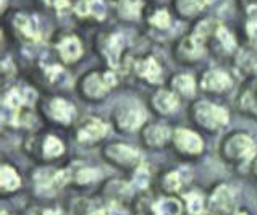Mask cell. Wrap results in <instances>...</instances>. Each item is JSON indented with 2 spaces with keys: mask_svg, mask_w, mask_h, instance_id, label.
Instances as JSON below:
<instances>
[{
  "mask_svg": "<svg viewBox=\"0 0 257 215\" xmlns=\"http://www.w3.org/2000/svg\"><path fill=\"white\" fill-rule=\"evenodd\" d=\"M151 215H185V205L181 197L176 196H160L152 201L149 207Z\"/></svg>",
  "mask_w": 257,
  "mask_h": 215,
  "instance_id": "20",
  "label": "cell"
},
{
  "mask_svg": "<svg viewBox=\"0 0 257 215\" xmlns=\"http://www.w3.org/2000/svg\"><path fill=\"white\" fill-rule=\"evenodd\" d=\"M199 87L204 92H210V94L225 92L231 87V76L223 70L212 68L209 71L202 73L201 81H199Z\"/></svg>",
  "mask_w": 257,
  "mask_h": 215,
  "instance_id": "13",
  "label": "cell"
},
{
  "mask_svg": "<svg viewBox=\"0 0 257 215\" xmlns=\"http://www.w3.org/2000/svg\"><path fill=\"white\" fill-rule=\"evenodd\" d=\"M26 152L36 162L50 164L55 162L65 154V143L55 135H36L26 143Z\"/></svg>",
  "mask_w": 257,
  "mask_h": 215,
  "instance_id": "6",
  "label": "cell"
},
{
  "mask_svg": "<svg viewBox=\"0 0 257 215\" xmlns=\"http://www.w3.org/2000/svg\"><path fill=\"white\" fill-rule=\"evenodd\" d=\"M13 26L17 29V33L21 36V39L29 42L39 41L38 26H36L34 20H31V17H28V15H17V18L13 21Z\"/></svg>",
  "mask_w": 257,
  "mask_h": 215,
  "instance_id": "25",
  "label": "cell"
},
{
  "mask_svg": "<svg viewBox=\"0 0 257 215\" xmlns=\"http://www.w3.org/2000/svg\"><path fill=\"white\" fill-rule=\"evenodd\" d=\"M135 70L136 75L148 84H157L162 79V68H160L159 62L154 57H146L143 60H139Z\"/></svg>",
  "mask_w": 257,
  "mask_h": 215,
  "instance_id": "22",
  "label": "cell"
},
{
  "mask_svg": "<svg viewBox=\"0 0 257 215\" xmlns=\"http://www.w3.org/2000/svg\"><path fill=\"white\" fill-rule=\"evenodd\" d=\"M247 34L251 36L252 39H257V20H251L247 23Z\"/></svg>",
  "mask_w": 257,
  "mask_h": 215,
  "instance_id": "34",
  "label": "cell"
},
{
  "mask_svg": "<svg viewBox=\"0 0 257 215\" xmlns=\"http://www.w3.org/2000/svg\"><path fill=\"white\" fill-rule=\"evenodd\" d=\"M205 4H207V0H176L175 9L181 17L193 18L205 9Z\"/></svg>",
  "mask_w": 257,
  "mask_h": 215,
  "instance_id": "28",
  "label": "cell"
},
{
  "mask_svg": "<svg viewBox=\"0 0 257 215\" xmlns=\"http://www.w3.org/2000/svg\"><path fill=\"white\" fill-rule=\"evenodd\" d=\"M217 39L225 47V50H228V52H231L234 47H236V42H234L233 34L226 28H222V26L217 28Z\"/></svg>",
  "mask_w": 257,
  "mask_h": 215,
  "instance_id": "31",
  "label": "cell"
},
{
  "mask_svg": "<svg viewBox=\"0 0 257 215\" xmlns=\"http://www.w3.org/2000/svg\"><path fill=\"white\" fill-rule=\"evenodd\" d=\"M189 118L204 131L217 133L230 122V114L225 107L207 99H196L189 107Z\"/></svg>",
  "mask_w": 257,
  "mask_h": 215,
  "instance_id": "2",
  "label": "cell"
},
{
  "mask_svg": "<svg viewBox=\"0 0 257 215\" xmlns=\"http://www.w3.org/2000/svg\"><path fill=\"white\" fill-rule=\"evenodd\" d=\"M116 9H118V15L124 20H136L139 17L143 9V4L139 0H120L116 4Z\"/></svg>",
  "mask_w": 257,
  "mask_h": 215,
  "instance_id": "30",
  "label": "cell"
},
{
  "mask_svg": "<svg viewBox=\"0 0 257 215\" xmlns=\"http://www.w3.org/2000/svg\"><path fill=\"white\" fill-rule=\"evenodd\" d=\"M172 146L176 152V155L181 159L193 160L201 157L204 154V139L197 135L196 131L188 128H178L173 130L172 136Z\"/></svg>",
  "mask_w": 257,
  "mask_h": 215,
  "instance_id": "9",
  "label": "cell"
},
{
  "mask_svg": "<svg viewBox=\"0 0 257 215\" xmlns=\"http://www.w3.org/2000/svg\"><path fill=\"white\" fill-rule=\"evenodd\" d=\"M75 12L83 18H95L102 20L105 17V5L102 0H79L75 7Z\"/></svg>",
  "mask_w": 257,
  "mask_h": 215,
  "instance_id": "27",
  "label": "cell"
},
{
  "mask_svg": "<svg viewBox=\"0 0 257 215\" xmlns=\"http://www.w3.org/2000/svg\"><path fill=\"white\" fill-rule=\"evenodd\" d=\"M207 194V215H230L238 207V192L233 184L218 181L212 184Z\"/></svg>",
  "mask_w": 257,
  "mask_h": 215,
  "instance_id": "7",
  "label": "cell"
},
{
  "mask_svg": "<svg viewBox=\"0 0 257 215\" xmlns=\"http://www.w3.org/2000/svg\"><path fill=\"white\" fill-rule=\"evenodd\" d=\"M151 107L159 115H170L173 114L180 105V95L173 92L172 89H157L156 92L151 95Z\"/></svg>",
  "mask_w": 257,
  "mask_h": 215,
  "instance_id": "14",
  "label": "cell"
},
{
  "mask_svg": "<svg viewBox=\"0 0 257 215\" xmlns=\"http://www.w3.org/2000/svg\"><path fill=\"white\" fill-rule=\"evenodd\" d=\"M102 157L108 165L123 172H135L143 165V154L126 143H110L102 149Z\"/></svg>",
  "mask_w": 257,
  "mask_h": 215,
  "instance_id": "5",
  "label": "cell"
},
{
  "mask_svg": "<svg viewBox=\"0 0 257 215\" xmlns=\"http://www.w3.org/2000/svg\"><path fill=\"white\" fill-rule=\"evenodd\" d=\"M220 157L231 167L251 165L257 157V144L244 131H234L226 135L220 143Z\"/></svg>",
  "mask_w": 257,
  "mask_h": 215,
  "instance_id": "1",
  "label": "cell"
},
{
  "mask_svg": "<svg viewBox=\"0 0 257 215\" xmlns=\"http://www.w3.org/2000/svg\"><path fill=\"white\" fill-rule=\"evenodd\" d=\"M204 38L197 36L196 33H193L191 36H186L180 41V46L176 49V54H178V58L183 62H194L199 60L204 54Z\"/></svg>",
  "mask_w": 257,
  "mask_h": 215,
  "instance_id": "18",
  "label": "cell"
},
{
  "mask_svg": "<svg viewBox=\"0 0 257 215\" xmlns=\"http://www.w3.org/2000/svg\"><path fill=\"white\" fill-rule=\"evenodd\" d=\"M173 130L165 123H146L141 130V143L146 149L160 151L172 143Z\"/></svg>",
  "mask_w": 257,
  "mask_h": 215,
  "instance_id": "11",
  "label": "cell"
},
{
  "mask_svg": "<svg viewBox=\"0 0 257 215\" xmlns=\"http://www.w3.org/2000/svg\"><path fill=\"white\" fill-rule=\"evenodd\" d=\"M118 84V76L115 75V71H89L81 76L78 81V92L83 99L97 102L107 97V94Z\"/></svg>",
  "mask_w": 257,
  "mask_h": 215,
  "instance_id": "3",
  "label": "cell"
},
{
  "mask_svg": "<svg viewBox=\"0 0 257 215\" xmlns=\"http://www.w3.org/2000/svg\"><path fill=\"white\" fill-rule=\"evenodd\" d=\"M5 5H7V0H2V9H5Z\"/></svg>",
  "mask_w": 257,
  "mask_h": 215,
  "instance_id": "38",
  "label": "cell"
},
{
  "mask_svg": "<svg viewBox=\"0 0 257 215\" xmlns=\"http://www.w3.org/2000/svg\"><path fill=\"white\" fill-rule=\"evenodd\" d=\"M170 86H172V91L181 95V97H193L197 87L194 76L188 75V73H176L170 79Z\"/></svg>",
  "mask_w": 257,
  "mask_h": 215,
  "instance_id": "24",
  "label": "cell"
},
{
  "mask_svg": "<svg viewBox=\"0 0 257 215\" xmlns=\"http://www.w3.org/2000/svg\"><path fill=\"white\" fill-rule=\"evenodd\" d=\"M108 127L105 122H102L97 117H87L81 123H78L75 138L79 144L84 146H94L100 143L107 136Z\"/></svg>",
  "mask_w": 257,
  "mask_h": 215,
  "instance_id": "12",
  "label": "cell"
},
{
  "mask_svg": "<svg viewBox=\"0 0 257 215\" xmlns=\"http://www.w3.org/2000/svg\"><path fill=\"white\" fill-rule=\"evenodd\" d=\"M151 25L157 26V28H167L170 25V15H168L165 10H159L151 17Z\"/></svg>",
  "mask_w": 257,
  "mask_h": 215,
  "instance_id": "32",
  "label": "cell"
},
{
  "mask_svg": "<svg viewBox=\"0 0 257 215\" xmlns=\"http://www.w3.org/2000/svg\"><path fill=\"white\" fill-rule=\"evenodd\" d=\"M123 38L120 34H107L100 38L99 44V52L100 55L105 58V62L110 66H115L120 63L121 50H123Z\"/></svg>",
  "mask_w": 257,
  "mask_h": 215,
  "instance_id": "17",
  "label": "cell"
},
{
  "mask_svg": "<svg viewBox=\"0 0 257 215\" xmlns=\"http://www.w3.org/2000/svg\"><path fill=\"white\" fill-rule=\"evenodd\" d=\"M230 215H252V213L247 209H243V207H236V209H234Z\"/></svg>",
  "mask_w": 257,
  "mask_h": 215,
  "instance_id": "35",
  "label": "cell"
},
{
  "mask_svg": "<svg viewBox=\"0 0 257 215\" xmlns=\"http://www.w3.org/2000/svg\"><path fill=\"white\" fill-rule=\"evenodd\" d=\"M2 215H13V213H10V212H7V210H2Z\"/></svg>",
  "mask_w": 257,
  "mask_h": 215,
  "instance_id": "37",
  "label": "cell"
},
{
  "mask_svg": "<svg viewBox=\"0 0 257 215\" xmlns=\"http://www.w3.org/2000/svg\"><path fill=\"white\" fill-rule=\"evenodd\" d=\"M71 183L70 168H54V167H41L33 175V184L36 194L41 197H54L63 191Z\"/></svg>",
  "mask_w": 257,
  "mask_h": 215,
  "instance_id": "4",
  "label": "cell"
},
{
  "mask_svg": "<svg viewBox=\"0 0 257 215\" xmlns=\"http://www.w3.org/2000/svg\"><path fill=\"white\" fill-rule=\"evenodd\" d=\"M181 201L186 215H207V194L199 189L181 192Z\"/></svg>",
  "mask_w": 257,
  "mask_h": 215,
  "instance_id": "21",
  "label": "cell"
},
{
  "mask_svg": "<svg viewBox=\"0 0 257 215\" xmlns=\"http://www.w3.org/2000/svg\"><path fill=\"white\" fill-rule=\"evenodd\" d=\"M23 186V178L13 165L4 162L0 167V196L4 199L15 196Z\"/></svg>",
  "mask_w": 257,
  "mask_h": 215,
  "instance_id": "15",
  "label": "cell"
},
{
  "mask_svg": "<svg viewBox=\"0 0 257 215\" xmlns=\"http://www.w3.org/2000/svg\"><path fill=\"white\" fill-rule=\"evenodd\" d=\"M131 192H133L131 183L121 181V180H110L104 184V189H100V194L107 199L110 205H113V204L124 205L126 199L131 196Z\"/></svg>",
  "mask_w": 257,
  "mask_h": 215,
  "instance_id": "19",
  "label": "cell"
},
{
  "mask_svg": "<svg viewBox=\"0 0 257 215\" xmlns=\"http://www.w3.org/2000/svg\"><path fill=\"white\" fill-rule=\"evenodd\" d=\"M42 112L50 122L60 127H70L76 117L75 107L63 97H49L42 103Z\"/></svg>",
  "mask_w": 257,
  "mask_h": 215,
  "instance_id": "10",
  "label": "cell"
},
{
  "mask_svg": "<svg viewBox=\"0 0 257 215\" xmlns=\"http://www.w3.org/2000/svg\"><path fill=\"white\" fill-rule=\"evenodd\" d=\"M156 188L164 196H178L185 191V181L178 170H165L157 176Z\"/></svg>",
  "mask_w": 257,
  "mask_h": 215,
  "instance_id": "16",
  "label": "cell"
},
{
  "mask_svg": "<svg viewBox=\"0 0 257 215\" xmlns=\"http://www.w3.org/2000/svg\"><path fill=\"white\" fill-rule=\"evenodd\" d=\"M249 167H251V173H252V176H254L255 180H257V157L252 160V164L249 165Z\"/></svg>",
  "mask_w": 257,
  "mask_h": 215,
  "instance_id": "36",
  "label": "cell"
},
{
  "mask_svg": "<svg viewBox=\"0 0 257 215\" xmlns=\"http://www.w3.org/2000/svg\"><path fill=\"white\" fill-rule=\"evenodd\" d=\"M49 7H54L55 10L58 12H65V10H68V7H70V2L68 0H44Z\"/></svg>",
  "mask_w": 257,
  "mask_h": 215,
  "instance_id": "33",
  "label": "cell"
},
{
  "mask_svg": "<svg viewBox=\"0 0 257 215\" xmlns=\"http://www.w3.org/2000/svg\"><path fill=\"white\" fill-rule=\"evenodd\" d=\"M71 175V183L78 184L79 188H84L87 184L99 180V170L87 167V165H78V167H68Z\"/></svg>",
  "mask_w": 257,
  "mask_h": 215,
  "instance_id": "26",
  "label": "cell"
},
{
  "mask_svg": "<svg viewBox=\"0 0 257 215\" xmlns=\"http://www.w3.org/2000/svg\"><path fill=\"white\" fill-rule=\"evenodd\" d=\"M146 115L144 109L136 103H121L115 107L112 112V123L115 130L120 133H135L141 131L146 125Z\"/></svg>",
  "mask_w": 257,
  "mask_h": 215,
  "instance_id": "8",
  "label": "cell"
},
{
  "mask_svg": "<svg viewBox=\"0 0 257 215\" xmlns=\"http://www.w3.org/2000/svg\"><path fill=\"white\" fill-rule=\"evenodd\" d=\"M238 105L241 109V112L257 118V89H244L239 94Z\"/></svg>",
  "mask_w": 257,
  "mask_h": 215,
  "instance_id": "29",
  "label": "cell"
},
{
  "mask_svg": "<svg viewBox=\"0 0 257 215\" xmlns=\"http://www.w3.org/2000/svg\"><path fill=\"white\" fill-rule=\"evenodd\" d=\"M58 55L63 60V63H75L83 55V46L81 41L75 36H67L57 44Z\"/></svg>",
  "mask_w": 257,
  "mask_h": 215,
  "instance_id": "23",
  "label": "cell"
}]
</instances>
